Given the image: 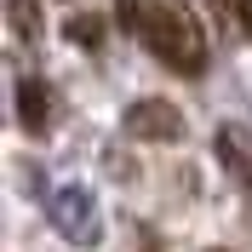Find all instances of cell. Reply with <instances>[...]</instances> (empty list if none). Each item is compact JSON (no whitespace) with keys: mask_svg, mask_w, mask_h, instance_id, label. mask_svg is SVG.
<instances>
[{"mask_svg":"<svg viewBox=\"0 0 252 252\" xmlns=\"http://www.w3.org/2000/svg\"><path fill=\"white\" fill-rule=\"evenodd\" d=\"M126 34H138L172 75H206V29L189 12V0H115Z\"/></svg>","mask_w":252,"mask_h":252,"instance_id":"1","label":"cell"},{"mask_svg":"<svg viewBox=\"0 0 252 252\" xmlns=\"http://www.w3.org/2000/svg\"><path fill=\"white\" fill-rule=\"evenodd\" d=\"M121 126L132 138H149V143L184 138V115H178V103H166V97H132L126 115H121Z\"/></svg>","mask_w":252,"mask_h":252,"instance_id":"2","label":"cell"},{"mask_svg":"<svg viewBox=\"0 0 252 252\" xmlns=\"http://www.w3.org/2000/svg\"><path fill=\"white\" fill-rule=\"evenodd\" d=\"M52 223H58L69 241H80V247H92L97 241V206H92V195L86 189H58V201H52Z\"/></svg>","mask_w":252,"mask_h":252,"instance_id":"3","label":"cell"},{"mask_svg":"<svg viewBox=\"0 0 252 252\" xmlns=\"http://www.w3.org/2000/svg\"><path fill=\"white\" fill-rule=\"evenodd\" d=\"M212 155L241 189H252V126H218V138H212Z\"/></svg>","mask_w":252,"mask_h":252,"instance_id":"4","label":"cell"},{"mask_svg":"<svg viewBox=\"0 0 252 252\" xmlns=\"http://www.w3.org/2000/svg\"><path fill=\"white\" fill-rule=\"evenodd\" d=\"M52 109H58V97H52L46 80H17V121H23V132H46L52 126Z\"/></svg>","mask_w":252,"mask_h":252,"instance_id":"5","label":"cell"},{"mask_svg":"<svg viewBox=\"0 0 252 252\" xmlns=\"http://www.w3.org/2000/svg\"><path fill=\"white\" fill-rule=\"evenodd\" d=\"M6 12H12V29L23 40H40V0H6Z\"/></svg>","mask_w":252,"mask_h":252,"instance_id":"6","label":"cell"},{"mask_svg":"<svg viewBox=\"0 0 252 252\" xmlns=\"http://www.w3.org/2000/svg\"><path fill=\"white\" fill-rule=\"evenodd\" d=\"M212 6V17H218L223 29L235 34V29H247V12H252V0H206Z\"/></svg>","mask_w":252,"mask_h":252,"instance_id":"7","label":"cell"},{"mask_svg":"<svg viewBox=\"0 0 252 252\" xmlns=\"http://www.w3.org/2000/svg\"><path fill=\"white\" fill-rule=\"evenodd\" d=\"M63 34H69L75 46H97V40H103V23L86 12V17H69V23H63Z\"/></svg>","mask_w":252,"mask_h":252,"instance_id":"8","label":"cell"},{"mask_svg":"<svg viewBox=\"0 0 252 252\" xmlns=\"http://www.w3.org/2000/svg\"><path fill=\"white\" fill-rule=\"evenodd\" d=\"M247 34H252V12H247Z\"/></svg>","mask_w":252,"mask_h":252,"instance_id":"9","label":"cell"}]
</instances>
